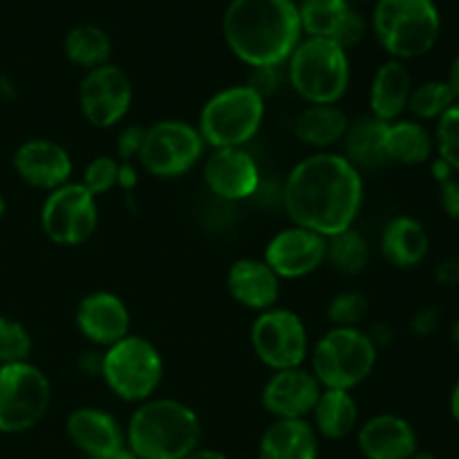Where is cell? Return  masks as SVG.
<instances>
[{
  "mask_svg": "<svg viewBox=\"0 0 459 459\" xmlns=\"http://www.w3.org/2000/svg\"><path fill=\"white\" fill-rule=\"evenodd\" d=\"M4 209H7V206H4V200H3V195H0V220H3V215H4Z\"/></svg>",
  "mask_w": 459,
  "mask_h": 459,
  "instance_id": "cell-50",
  "label": "cell"
},
{
  "mask_svg": "<svg viewBox=\"0 0 459 459\" xmlns=\"http://www.w3.org/2000/svg\"><path fill=\"white\" fill-rule=\"evenodd\" d=\"M282 206L291 224L332 238L354 227L363 206V178L339 152H314L290 170Z\"/></svg>",
  "mask_w": 459,
  "mask_h": 459,
  "instance_id": "cell-1",
  "label": "cell"
},
{
  "mask_svg": "<svg viewBox=\"0 0 459 459\" xmlns=\"http://www.w3.org/2000/svg\"><path fill=\"white\" fill-rule=\"evenodd\" d=\"M348 128L350 119L339 106H307L294 121L296 139L305 146L316 148L318 152L343 142Z\"/></svg>",
  "mask_w": 459,
  "mask_h": 459,
  "instance_id": "cell-27",
  "label": "cell"
},
{
  "mask_svg": "<svg viewBox=\"0 0 459 459\" xmlns=\"http://www.w3.org/2000/svg\"><path fill=\"white\" fill-rule=\"evenodd\" d=\"M124 435L139 459H184L200 448L202 421L178 399H148L134 408Z\"/></svg>",
  "mask_w": 459,
  "mask_h": 459,
  "instance_id": "cell-3",
  "label": "cell"
},
{
  "mask_svg": "<svg viewBox=\"0 0 459 459\" xmlns=\"http://www.w3.org/2000/svg\"><path fill=\"white\" fill-rule=\"evenodd\" d=\"M325 263H330L336 272L345 273V276L363 273L370 263V245H368L366 236L352 227L348 231L327 238Z\"/></svg>",
  "mask_w": 459,
  "mask_h": 459,
  "instance_id": "cell-31",
  "label": "cell"
},
{
  "mask_svg": "<svg viewBox=\"0 0 459 459\" xmlns=\"http://www.w3.org/2000/svg\"><path fill=\"white\" fill-rule=\"evenodd\" d=\"M430 249V238L424 224L412 215H397L381 233V254L393 267H420Z\"/></svg>",
  "mask_w": 459,
  "mask_h": 459,
  "instance_id": "cell-24",
  "label": "cell"
},
{
  "mask_svg": "<svg viewBox=\"0 0 459 459\" xmlns=\"http://www.w3.org/2000/svg\"><path fill=\"white\" fill-rule=\"evenodd\" d=\"M13 169L25 184L52 193L70 182L72 157L52 139H30L13 152Z\"/></svg>",
  "mask_w": 459,
  "mask_h": 459,
  "instance_id": "cell-18",
  "label": "cell"
},
{
  "mask_svg": "<svg viewBox=\"0 0 459 459\" xmlns=\"http://www.w3.org/2000/svg\"><path fill=\"white\" fill-rule=\"evenodd\" d=\"M411 459H437L433 455V453H424V451H417L415 455H412Z\"/></svg>",
  "mask_w": 459,
  "mask_h": 459,
  "instance_id": "cell-49",
  "label": "cell"
},
{
  "mask_svg": "<svg viewBox=\"0 0 459 459\" xmlns=\"http://www.w3.org/2000/svg\"><path fill=\"white\" fill-rule=\"evenodd\" d=\"M260 459H318V435L307 420H273L258 446Z\"/></svg>",
  "mask_w": 459,
  "mask_h": 459,
  "instance_id": "cell-25",
  "label": "cell"
},
{
  "mask_svg": "<svg viewBox=\"0 0 459 459\" xmlns=\"http://www.w3.org/2000/svg\"><path fill=\"white\" fill-rule=\"evenodd\" d=\"M287 79L309 106H336L350 88V58L341 45L305 36L287 58Z\"/></svg>",
  "mask_w": 459,
  "mask_h": 459,
  "instance_id": "cell-5",
  "label": "cell"
},
{
  "mask_svg": "<svg viewBox=\"0 0 459 459\" xmlns=\"http://www.w3.org/2000/svg\"><path fill=\"white\" fill-rule=\"evenodd\" d=\"M101 379L121 402L143 403L164 379V359L151 341L128 334L103 350Z\"/></svg>",
  "mask_w": 459,
  "mask_h": 459,
  "instance_id": "cell-8",
  "label": "cell"
},
{
  "mask_svg": "<svg viewBox=\"0 0 459 459\" xmlns=\"http://www.w3.org/2000/svg\"><path fill=\"white\" fill-rule=\"evenodd\" d=\"M143 134H146V128L142 126H126L124 130L117 137V155H119L121 161H133L139 157V151H142Z\"/></svg>",
  "mask_w": 459,
  "mask_h": 459,
  "instance_id": "cell-37",
  "label": "cell"
},
{
  "mask_svg": "<svg viewBox=\"0 0 459 459\" xmlns=\"http://www.w3.org/2000/svg\"><path fill=\"white\" fill-rule=\"evenodd\" d=\"M379 348L361 327H332L312 350V375L323 388L354 390L372 375Z\"/></svg>",
  "mask_w": 459,
  "mask_h": 459,
  "instance_id": "cell-6",
  "label": "cell"
},
{
  "mask_svg": "<svg viewBox=\"0 0 459 459\" xmlns=\"http://www.w3.org/2000/svg\"><path fill=\"white\" fill-rule=\"evenodd\" d=\"M227 290L238 305L254 312L276 307L281 299V278L264 260L240 258L227 273Z\"/></svg>",
  "mask_w": 459,
  "mask_h": 459,
  "instance_id": "cell-22",
  "label": "cell"
},
{
  "mask_svg": "<svg viewBox=\"0 0 459 459\" xmlns=\"http://www.w3.org/2000/svg\"><path fill=\"white\" fill-rule=\"evenodd\" d=\"M448 85H451L453 88V92H455V97H457V101H459V52H457V56L453 58V63H451V70H448Z\"/></svg>",
  "mask_w": 459,
  "mask_h": 459,
  "instance_id": "cell-44",
  "label": "cell"
},
{
  "mask_svg": "<svg viewBox=\"0 0 459 459\" xmlns=\"http://www.w3.org/2000/svg\"><path fill=\"white\" fill-rule=\"evenodd\" d=\"M79 106L94 128H112L133 106V83L119 65H99L85 72L79 85Z\"/></svg>",
  "mask_w": 459,
  "mask_h": 459,
  "instance_id": "cell-13",
  "label": "cell"
},
{
  "mask_svg": "<svg viewBox=\"0 0 459 459\" xmlns=\"http://www.w3.org/2000/svg\"><path fill=\"white\" fill-rule=\"evenodd\" d=\"M457 101L455 92L448 85V81H424L420 85H412L411 99H408V108L412 119L415 121H437L453 103Z\"/></svg>",
  "mask_w": 459,
  "mask_h": 459,
  "instance_id": "cell-32",
  "label": "cell"
},
{
  "mask_svg": "<svg viewBox=\"0 0 459 459\" xmlns=\"http://www.w3.org/2000/svg\"><path fill=\"white\" fill-rule=\"evenodd\" d=\"M359 451L366 459H411L420 451L412 424L393 412L368 420L357 433Z\"/></svg>",
  "mask_w": 459,
  "mask_h": 459,
  "instance_id": "cell-20",
  "label": "cell"
},
{
  "mask_svg": "<svg viewBox=\"0 0 459 459\" xmlns=\"http://www.w3.org/2000/svg\"><path fill=\"white\" fill-rule=\"evenodd\" d=\"M412 92V76L406 63L388 58L377 67L370 83V115L375 119L397 121L408 108V99Z\"/></svg>",
  "mask_w": 459,
  "mask_h": 459,
  "instance_id": "cell-23",
  "label": "cell"
},
{
  "mask_svg": "<svg viewBox=\"0 0 459 459\" xmlns=\"http://www.w3.org/2000/svg\"><path fill=\"white\" fill-rule=\"evenodd\" d=\"M439 204H442L444 213L451 220L459 222V179L453 178L448 182L439 184Z\"/></svg>",
  "mask_w": 459,
  "mask_h": 459,
  "instance_id": "cell-39",
  "label": "cell"
},
{
  "mask_svg": "<svg viewBox=\"0 0 459 459\" xmlns=\"http://www.w3.org/2000/svg\"><path fill=\"white\" fill-rule=\"evenodd\" d=\"M451 339H453V345H455L457 352H459V316L455 318V323H453V327H451Z\"/></svg>",
  "mask_w": 459,
  "mask_h": 459,
  "instance_id": "cell-48",
  "label": "cell"
},
{
  "mask_svg": "<svg viewBox=\"0 0 459 459\" xmlns=\"http://www.w3.org/2000/svg\"><path fill=\"white\" fill-rule=\"evenodd\" d=\"M437 327H439V312L435 307L417 309L415 316L411 318V332L415 336H421V339L435 334Z\"/></svg>",
  "mask_w": 459,
  "mask_h": 459,
  "instance_id": "cell-38",
  "label": "cell"
},
{
  "mask_svg": "<svg viewBox=\"0 0 459 459\" xmlns=\"http://www.w3.org/2000/svg\"><path fill=\"white\" fill-rule=\"evenodd\" d=\"M76 327L90 343L110 348L130 334V312L112 291H92L76 307Z\"/></svg>",
  "mask_w": 459,
  "mask_h": 459,
  "instance_id": "cell-19",
  "label": "cell"
},
{
  "mask_svg": "<svg viewBox=\"0 0 459 459\" xmlns=\"http://www.w3.org/2000/svg\"><path fill=\"white\" fill-rule=\"evenodd\" d=\"M300 30L307 39H327L348 52L368 34V22L348 0H300Z\"/></svg>",
  "mask_w": 459,
  "mask_h": 459,
  "instance_id": "cell-15",
  "label": "cell"
},
{
  "mask_svg": "<svg viewBox=\"0 0 459 459\" xmlns=\"http://www.w3.org/2000/svg\"><path fill=\"white\" fill-rule=\"evenodd\" d=\"M204 184L220 200L240 202L258 191L260 169L245 148H213L204 161Z\"/></svg>",
  "mask_w": 459,
  "mask_h": 459,
  "instance_id": "cell-16",
  "label": "cell"
},
{
  "mask_svg": "<svg viewBox=\"0 0 459 459\" xmlns=\"http://www.w3.org/2000/svg\"><path fill=\"white\" fill-rule=\"evenodd\" d=\"M52 402V385L34 363L0 366V433L18 435L34 429Z\"/></svg>",
  "mask_w": 459,
  "mask_h": 459,
  "instance_id": "cell-9",
  "label": "cell"
},
{
  "mask_svg": "<svg viewBox=\"0 0 459 459\" xmlns=\"http://www.w3.org/2000/svg\"><path fill=\"white\" fill-rule=\"evenodd\" d=\"M79 366H81V370L88 372V375H92V377H101L103 352H88V354H81Z\"/></svg>",
  "mask_w": 459,
  "mask_h": 459,
  "instance_id": "cell-42",
  "label": "cell"
},
{
  "mask_svg": "<svg viewBox=\"0 0 459 459\" xmlns=\"http://www.w3.org/2000/svg\"><path fill=\"white\" fill-rule=\"evenodd\" d=\"M348 3H368V0H348Z\"/></svg>",
  "mask_w": 459,
  "mask_h": 459,
  "instance_id": "cell-51",
  "label": "cell"
},
{
  "mask_svg": "<svg viewBox=\"0 0 459 459\" xmlns=\"http://www.w3.org/2000/svg\"><path fill=\"white\" fill-rule=\"evenodd\" d=\"M385 126H388L385 121L375 119L372 115L350 124L348 133L343 137V157L354 169H379V166L388 164L384 151Z\"/></svg>",
  "mask_w": 459,
  "mask_h": 459,
  "instance_id": "cell-29",
  "label": "cell"
},
{
  "mask_svg": "<svg viewBox=\"0 0 459 459\" xmlns=\"http://www.w3.org/2000/svg\"><path fill=\"white\" fill-rule=\"evenodd\" d=\"M312 417L316 435L325 439H345L357 430L359 406L348 390L323 388Z\"/></svg>",
  "mask_w": 459,
  "mask_h": 459,
  "instance_id": "cell-28",
  "label": "cell"
},
{
  "mask_svg": "<svg viewBox=\"0 0 459 459\" xmlns=\"http://www.w3.org/2000/svg\"><path fill=\"white\" fill-rule=\"evenodd\" d=\"M251 348L260 363L273 372L300 368L309 352L307 327L291 309L272 307L255 316L251 325Z\"/></svg>",
  "mask_w": 459,
  "mask_h": 459,
  "instance_id": "cell-12",
  "label": "cell"
},
{
  "mask_svg": "<svg viewBox=\"0 0 459 459\" xmlns=\"http://www.w3.org/2000/svg\"><path fill=\"white\" fill-rule=\"evenodd\" d=\"M247 85H251L255 92L267 99L278 85V67H258V70H254L251 81Z\"/></svg>",
  "mask_w": 459,
  "mask_h": 459,
  "instance_id": "cell-40",
  "label": "cell"
},
{
  "mask_svg": "<svg viewBox=\"0 0 459 459\" xmlns=\"http://www.w3.org/2000/svg\"><path fill=\"white\" fill-rule=\"evenodd\" d=\"M372 31L390 58L406 63L437 45L442 16L435 0H377Z\"/></svg>",
  "mask_w": 459,
  "mask_h": 459,
  "instance_id": "cell-4",
  "label": "cell"
},
{
  "mask_svg": "<svg viewBox=\"0 0 459 459\" xmlns=\"http://www.w3.org/2000/svg\"><path fill=\"white\" fill-rule=\"evenodd\" d=\"M40 227L45 236L56 245H83L99 227L97 197L81 182L63 184L45 197L40 209Z\"/></svg>",
  "mask_w": 459,
  "mask_h": 459,
  "instance_id": "cell-11",
  "label": "cell"
},
{
  "mask_svg": "<svg viewBox=\"0 0 459 459\" xmlns=\"http://www.w3.org/2000/svg\"><path fill=\"white\" fill-rule=\"evenodd\" d=\"M325 247L327 238L291 224L267 242L263 260L281 281H294L309 276L325 263Z\"/></svg>",
  "mask_w": 459,
  "mask_h": 459,
  "instance_id": "cell-14",
  "label": "cell"
},
{
  "mask_svg": "<svg viewBox=\"0 0 459 459\" xmlns=\"http://www.w3.org/2000/svg\"><path fill=\"white\" fill-rule=\"evenodd\" d=\"M435 152L459 173V101L453 103L435 124Z\"/></svg>",
  "mask_w": 459,
  "mask_h": 459,
  "instance_id": "cell-34",
  "label": "cell"
},
{
  "mask_svg": "<svg viewBox=\"0 0 459 459\" xmlns=\"http://www.w3.org/2000/svg\"><path fill=\"white\" fill-rule=\"evenodd\" d=\"M430 173H433L435 182L437 184H444V182H448V179L455 178V170H453L446 161L439 160V157H435V160L430 161Z\"/></svg>",
  "mask_w": 459,
  "mask_h": 459,
  "instance_id": "cell-43",
  "label": "cell"
},
{
  "mask_svg": "<svg viewBox=\"0 0 459 459\" xmlns=\"http://www.w3.org/2000/svg\"><path fill=\"white\" fill-rule=\"evenodd\" d=\"M264 119V97L251 85H231L204 103L197 121L202 139L211 148H245L258 134Z\"/></svg>",
  "mask_w": 459,
  "mask_h": 459,
  "instance_id": "cell-7",
  "label": "cell"
},
{
  "mask_svg": "<svg viewBox=\"0 0 459 459\" xmlns=\"http://www.w3.org/2000/svg\"><path fill=\"white\" fill-rule=\"evenodd\" d=\"M435 281L442 287H459V254L446 255L435 269Z\"/></svg>",
  "mask_w": 459,
  "mask_h": 459,
  "instance_id": "cell-41",
  "label": "cell"
},
{
  "mask_svg": "<svg viewBox=\"0 0 459 459\" xmlns=\"http://www.w3.org/2000/svg\"><path fill=\"white\" fill-rule=\"evenodd\" d=\"M222 34L233 56L251 70L281 67L303 40L294 0H231L224 9Z\"/></svg>",
  "mask_w": 459,
  "mask_h": 459,
  "instance_id": "cell-2",
  "label": "cell"
},
{
  "mask_svg": "<svg viewBox=\"0 0 459 459\" xmlns=\"http://www.w3.org/2000/svg\"><path fill=\"white\" fill-rule=\"evenodd\" d=\"M88 459H139L137 455H134L133 451H130L128 446L119 448V451L110 453V455H101V457H88Z\"/></svg>",
  "mask_w": 459,
  "mask_h": 459,
  "instance_id": "cell-47",
  "label": "cell"
},
{
  "mask_svg": "<svg viewBox=\"0 0 459 459\" xmlns=\"http://www.w3.org/2000/svg\"><path fill=\"white\" fill-rule=\"evenodd\" d=\"M385 160L402 166H421L433 160V133L421 121L397 119L385 126Z\"/></svg>",
  "mask_w": 459,
  "mask_h": 459,
  "instance_id": "cell-26",
  "label": "cell"
},
{
  "mask_svg": "<svg viewBox=\"0 0 459 459\" xmlns=\"http://www.w3.org/2000/svg\"><path fill=\"white\" fill-rule=\"evenodd\" d=\"M448 406H451V417L455 420V424L459 426V377H457L455 385H453V390H451V402H448Z\"/></svg>",
  "mask_w": 459,
  "mask_h": 459,
  "instance_id": "cell-46",
  "label": "cell"
},
{
  "mask_svg": "<svg viewBox=\"0 0 459 459\" xmlns=\"http://www.w3.org/2000/svg\"><path fill=\"white\" fill-rule=\"evenodd\" d=\"M117 179H119V161H117L115 157L101 155L94 157V160L85 166L81 184L97 197L110 191L112 186H117Z\"/></svg>",
  "mask_w": 459,
  "mask_h": 459,
  "instance_id": "cell-36",
  "label": "cell"
},
{
  "mask_svg": "<svg viewBox=\"0 0 459 459\" xmlns=\"http://www.w3.org/2000/svg\"><path fill=\"white\" fill-rule=\"evenodd\" d=\"M31 334L22 323L0 316V366L30 361Z\"/></svg>",
  "mask_w": 459,
  "mask_h": 459,
  "instance_id": "cell-33",
  "label": "cell"
},
{
  "mask_svg": "<svg viewBox=\"0 0 459 459\" xmlns=\"http://www.w3.org/2000/svg\"><path fill=\"white\" fill-rule=\"evenodd\" d=\"M65 433L70 442L88 457L110 455L126 446V435L119 421L101 408H76L65 421Z\"/></svg>",
  "mask_w": 459,
  "mask_h": 459,
  "instance_id": "cell-21",
  "label": "cell"
},
{
  "mask_svg": "<svg viewBox=\"0 0 459 459\" xmlns=\"http://www.w3.org/2000/svg\"><path fill=\"white\" fill-rule=\"evenodd\" d=\"M204 146L197 126L182 119H164L146 128L137 160L152 178L170 179L188 173L202 160Z\"/></svg>",
  "mask_w": 459,
  "mask_h": 459,
  "instance_id": "cell-10",
  "label": "cell"
},
{
  "mask_svg": "<svg viewBox=\"0 0 459 459\" xmlns=\"http://www.w3.org/2000/svg\"><path fill=\"white\" fill-rule=\"evenodd\" d=\"M323 385L312 370L290 368L273 372L263 388V406L273 420H305L312 415Z\"/></svg>",
  "mask_w": 459,
  "mask_h": 459,
  "instance_id": "cell-17",
  "label": "cell"
},
{
  "mask_svg": "<svg viewBox=\"0 0 459 459\" xmlns=\"http://www.w3.org/2000/svg\"><path fill=\"white\" fill-rule=\"evenodd\" d=\"M184 459H229L224 453L220 451H213V448H197V451H193L191 455H186Z\"/></svg>",
  "mask_w": 459,
  "mask_h": 459,
  "instance_id": "cell-45",
  "label": "cell"
},
{
  "mask_svg": "<svg viewBox=\"0 0 459 459\" xmlns=\"http://www.w3.org/2000/svg\"><path fill=\"white\" fill-rule=\"evenodd\" d=\"M368 296L363 291H343L327 305V318L334 327H359L368 316Z\"/></svg>",
  "mask_w": 459,
  "mask_h": 459,
  "instance_id": "cell-35",
  "label": "cell"
},
{
  "mask_svg": "<svg viewBox=\"0 0 459 459\" xmlns=\"http://www.w3.org/2000/svg\"><path fill=\"white\" fill-rule=\"evenodd\" d=\"M63 49L74 65L83 67V70H94V67L106 65L110 61L112 43L110 36L101 27L76 25L67 31Z\"/></svg>",
  "mask_w": 459,
  "mask_h": 459,
  "instance_id": "cell-30",
  "label": "cell"
}]
</instances>
